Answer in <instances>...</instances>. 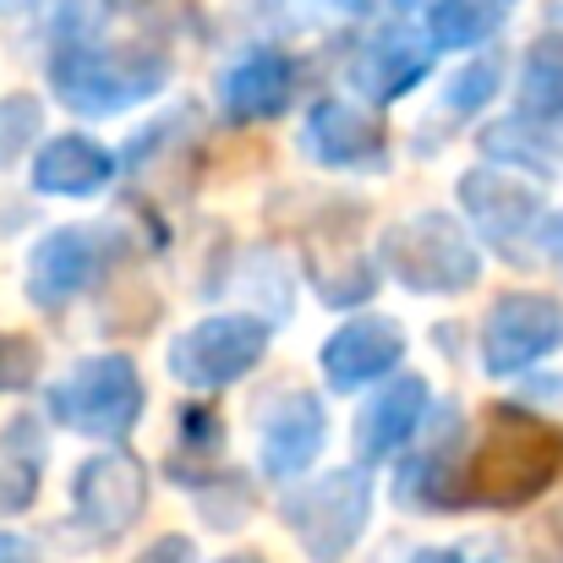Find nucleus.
I'll use <instances>...</instances> for the list:
<instances>
[{
  "label": "nucleus",
  "mask_w": 563,
  "mask_h": 563,
  "mask_svg": "<svg viewBox=\"0 0 563 563\" xmlns=\"http://www.w3.org/2000/svg\"><path fill=\"white\" fill-rule=\"evenodd\" d=\"M520 110L526 115H563V38H537L520 71Z\"/></svg>",
  "instance_id": "aec40b11"
},
{
  "label": "nucleus",
  "mask_w": 563,
  "mask_h": 563,
  "mask_svg": "<svg viewBox=\"0 0 563 563\" xmlns=\"http://www.w3.org/2000/svg\"><path fill=\"white\" fill-rule=\"evenodd\" d=\"M71 509L82 520V531H93L99 542H115L121 531H132L148 509V471L126 454V449H110V454H93L77 465L71 476Z\"/></svg>",
  "instance_id": "6e6552de"
},
{
  "label": "nucleus",
  "mask_w": 563,
  "mask_h": 563,
  "mask_svg": "<svg viewBox=\"0 0 563 563\" xmlns=\"http://www.w3.org/2000/svg\"><path fill=\"white\" fill-rule=\"evenodd\" d=\"M290 93H296V60L285 49H252L224 77V110L235 121H268L290 104Z\"/></svg>",
  "instance_id": "2eb2a0df"
},
{
  "label": "nucleus",
  "mask_w": 563,
  "mask_h": 563,
  "mask_svg": "<svg viewBox=\"0 0 563 563\" xmlns=\"http://www.w3.org/2000/svg\"><path fill=\"white\" fill-rule=\"evenodd\" d=\"M563 476V432L553 421L498 405L476 438V449H465L460 460V482H454V504H476V509H526L537 504L548 487H559Z\"/></svg>",
  "instance_id": "f257e3e1"
},
{
  "label": "nucleus",
  "mask_w": 563,
  "mask_h": 563,
  "mask_svg": "<svg viewBox=\"0 0 563 563\" xmlns=\"http://www.w3.org/2000/svg\"><path fill=\"white\" fill-rule=\"evenodd\" d=\"M219 563H263V559H252V553H235V559H219Z\"/></svg>",
  "instance_id": "7c9ffc66"
},
{
  "label": "nucleus",
  "mask_w": 563,
  "mask_h": 563,
  "mask_svg": "<svg viewBox=\"0 0 563 563\" xmlns=\"http://www.w3.org/2000/svg\"><path fill=\"white\" fill-rule=\"evenodd\" d=\"M334 5H345V11H356V16H362V11H377V0H334Z\"/></svg>",
  "instance_id": "c756f323"
},
{
  "label": "nucleus",
  "mask_w": 563,
  "mask_h": 563,
  "mask_svg": "<svg viewBox=\"0 0 563 563\" xmlns=\"http://www.w3.org/2000/svg\"><path fill=\"white\" fill-rule=\"evenodd\" d=\"M427 71H432L427 38H416V33H405V27H388V33H377L373 44L362 49V60H356V88H362L367 99H399V93H410Z\"/></svg>",
  "instance_id": "dca6fc26"
},
{
  "label": "nucleus",
  "mask_w": 563,
  "mask_h": 563,
  "mask_svg": "<svg viewBox=\"0 0 563 563\" xmlns=\"http://www.w3.org/2000/svg\"><path fill=\"white\" fill-rule=\"evenodd\" d=\"M110 176H115V154L93 137H77V132L49 137L33 159V187L44 197H93V191L110 187Z\"/></svg>",
  "instance_id": "ddd939ff"
},
{
  "label": "nucleus",
  "mask_w": 563,
  "mask_h": 563,
  "mask_svg": "<svg viewBox=\"0 0 563 563\" xmlns=\"http://www.w3.org/2000/svg\"><path fill=\"white\" fill-rule=\"evenodd\" d=\"M427 399H432V394H427V377H394L373 405L362 410V421H356L362 454H367V460H383V454H394L399 443H410L416 421L427 416Z\"/></svg>",
  "instance_id": "f3484780"
},
{
  "label": "nucleus",
  "mask_w": 563,
  "mask_h": 563,
  "mask_svg": "<svg viewBox=\"0 0 563 563\" xmlns=\"http://www.w3.org/2000/svg\"><path fill=\"white\" fill-rule=\"evenodd\" d=\"M170 77V60L148 44H121L104 49L93 38H60L55 60H49V82L55 93L82 110V115H115L143 104L148 93H159Z\"/></svg>",
  "instance_id": "f03ea898"
},
{
  "label": "nucleus",
  "mask_w": 563,
  "mask_h": 563,
  "mask_svg": "<svg viewBox=\"0 0 563 563\" xmlns=\"http://www.w3.org/2000/svg\"><path fill=\"white\" fill-rule=\"evenodd\" d=\"M399 356H405L399 323H388V318H351V323H340V329L329 334V345H323V373H329L334 388H362V383H373V377L388 373Z\"/></svg>",
  "instance_id": "f8f14e48"
},
{
  "label": "nucleus",
  "mask_w": 563,
  "mask_h": 563,
  "mask_svg": "<svg viewBox=\"0 0 563 563\" xmlns=\"http://www.w3.org/2000/svg\"><path fill=\"white\" fill-rule=\"evenodd\" d=\"M504 22V11L493 0H432L427 11V33L438 49H476L482 38H493Z\"/></svg>",
  "instance_id": "6ab92c4d"
},
{
  "label": "nucleus",
  "mask_w": 563,
  "mask_h": 563,
  "mask_svg": "<svg viewBox=\"0 0 563 563\" xmlns=\"http://www.w3.org/2000/svg\"><path fill=\"white\" fill-rule=\"evenodd\" d=\"M38 471H44L38 427H33L27 416H16V421L0 432V520H5V515H22V509L38 498Z\"/></svg>",
  "instance_id": "a211bd4d"
},
{
  "label": "nucleus",
  "mask_w": 563,
  "mask_h": 563,
  "mask_svg": "<svg viewBox=\"0 0 563 563\" xmlns=\"http://www.w3.org/2000/svg\"><path fill=\"white\" fill-rule=\"evenodd\" d=\"M307 148L334 165V170H356V165H377L383 159V121L356 110V104H318L312 121H307Z\"/></svg>",
  "instance_id": "4468645a"
},
{
  "label": "nucleus",
  "mask_w": 563,
  "mask_h": 563,
  "mask_svg": "<svg viewBox=\"0 0 563 563\" xmlns=\"http://www.w3.org/2000/svg\"><path fill=\"white\" fill-rule=\"evenodd\" d=\"M367 515H373V482L356 465L329 471V476H318V482H307L285 498V526L296 531L307 559L318 563L345 559L356 548V537L367 531Z\"/></svg>",
  "instance_id": "39448f33"
},
{
  "label": "nucleus",
  "mask_w": 563,
  "mask_h": 563,
  "mask_svg": "<svg viewBox=\"0 0 563 563\" xmlns=\"http://www.w3.org/2000/svg\"><path fill=\"white\" fill-rule=\"evenodd\" d=\"M548 531H553V542H559V553H563V504L553 509V520H548Z\"/></svg>",
  "instance_id": "c85d7f7f"
},
{
  "label": "nucleus",
  "mask_w": 563,
  "mask_h": 563,
  "mask_svg": "<svg viewBox=\"0 0 563 563\" xmlns=\"http://www.w3.org/2000/svg\"><path fill=\"white\" fill-rule=\"evenodd\" d=\"M38 126H44V110H38L33 93H5L0 99V170L27 154V143L38 137Z\"/></svg>",
  "instance_id": "412c9836"
},
{
  "label": "nucleus",
  "mask_w": 563,
  "mask_h": 563,
  "mask_svg": "<svg viewBox=\"0 0 563 563\" xmlns=\"http://www.w3.org/2000/svg\"><path fill=\"white\" fill-rule=\"evenodd\" d=\"M0 219H16V213H11V208H0ZM0 230H11V224H0Z\"/></svg>",
  "instance_id": "2f4dec72"
},
{
  "label": "nucleus",
  "mask_w": 563,
  "mask_h": 563,
  "mask_svg": "<svg viewBox=\"0 0 563 563\" xmlns=\"http://www.w3.org/2000/svg\"><path fill=\"white\" fill-rule=\"evenodd\" d=\"M115 252H121V235L110 224H60L27 257V296L55 312L71 296H82L93 279H104Z\"/></svg>",
  "instance_id": "0eeeda50"
},
{
  "label": "nucleus",
  "mask_w": 563,
  "mask_h": 563,
  "mask_svg": "<svg viewBox=\"0 0 563 563\" xmlns=\"http://www.w3.org/2000/svg\"><path fill=\"white\" fill-rule=\"evenodd\" d=\"M383 268L410 290L454 296V290L476 285L482 257H476L465 224H454L449 213H416L383 235Z\"/></svg>",
  "instance_id": "20e7f679"
},
{
  "label": "nucleus",
  "mask_w": 563,
  "mask_h": 563,
  "mask_svg": "<svg viewBox=\"0 0 563 563\" xmlns=\"http://www.w3.org/2000/svg\"><path fill=\"white\" fill-rule=\"evenodd\" d=\"M410 563H465V559L449 553V548H438V553H421V559H410Z\"/></svg>",
  "instance_id": "cd10ccee"
},
{
  "label": "nucleus",
  "mask_w": 563,
  "mask_h": 563,
  "mask_svg": "<svg viewBox=\"0 0 563 563\" xmlns=\"http://www.w3.org/2000/svg\"><path fill=\"white\" fill-rule=\"evenodd\" d=\"M38 377V345L22 334H0V394H22Z\"/></svg>",
  "instance_id": "4be33fe9"
},
{
  "label": "nucleus",
  "mask_w": 563,
  "mask_h": 563,
  "mask_svg": "<svg viewBox=\"0 0 563 563\" xmlns=\"http://www.w3.org/2000/svg\"><path fill=\"white\" fill-rule=\"evenodd\" d=\"M49 416L82 438H126L143 416V377L132 356H88L49 388Z\"/></svg>",
  "instance_id": "7ed1b4c3"
},
{
  "label": "nucleus",
  "mask_w": 563,
  "mask_h": 563,
  "mask_svg": "<svg viewBox=\"0 0 563 563\" xmlns=\"http://www.w3.org/2000/svg\"><path fill=\"white\" fill-rule=\"evenodd\" d=\"M563 340V307L553 296H537V290H520V296H504L493 312H487V329H482V362L487 373H520L542 356H553Z\"/></svg>",
  "instance_id": "1a4fd4ad"
},
{
  "label": "nucleus",
  "mask_w": 563,
  "mask_h": 563,
  "mask_svg": "<svg viewBox=\"0 0 563 563\" xmlns=\"http://www.w3.org/2000/svg\"><path fill=\"white\" fill-rule=\"evenodd\" d=\"M493 88H498V66H493V60H476L471 71H460V77L449 82V104H454V110H482V104L493 99Z\"/></svg>",
  "instance_id": "5701e85b"
},
{
  "label": "nucleus",
  "mask_w": 563,
  "mask_h": 563,
  "mask_svg": "<svg viewBox=\"0 0 563 563\" xmlns=\"http://www.w3.org/2000/svg\"><path fill=\"white\" fill-rule=\"evenodd\" d=\"M137 563H191V537H159Z\"/></svg>",
  "instance_id": "393cba45"
},
{
  "label": "nucleus",
  "mask_w": 563,
  "mask_h": 563,
  "mask_svg": "<svg viewBox=\"0 0 563 563\" xmlns=\"http://www.w3.org/2000/svg\"><path fill=\"white\" fill-rule=\"evenodd\" d=\"M268 351V323L252 312H219L191 323L187 334L170 345V373L191 388H224L246 377Z\"/></svg>",
  "instance_id": "423d86ee"
},
{
  "label": "nucleus",
  "mask_w": 563,
  "mask_h": 563,
  "mask_svg": "<svg viewBox=\"0 0 563 563\" xmlns=\"http://www.w3.org/2000/svg\"><path fill=\"white\" fill-rule=\"evenodd\" d=\"M181 443L197 449V454H208V449H219V416L213 410H187V432H181Z\"/></svg>",
  "instance_id": "b1692460"
},
{
  "label": "nucleus",
  "mask_w": 563,
  "mask_h": 563,
  "mask_svg": "<svg viewBox=\"0 0 563 563\" xmlns=\"http://www.w3.org/2000/svg\"><path fill=\"white\" fill-rule=\"evenodd\" d=\"M460 202H465L471 224L498 246H515L542 219V191L526 187L520 176H504V170H471L460 181Z\"/></svg>",
  "instance_id": "9d476101"
},
{
  "label": "nucleus",
  "mask_w": 563,
  "mask_h": 563,
  "mask_svg": "<svg viewBox=\"0 0 563 563\" xmlns=\"http://www.w3.org/2000/svg\"><path fill=\"white\" fill-rule=\"evenodd\" d=\"M0 563H38V548L16 531H0Z\"/></svg>",
  "instance_id": "a878e982"
},
{
  "label": "nucleus",
  "mask_w": 563,
  "mask_h": 563,
  "mask_svg": "<svg viewBox=\"0 0 563 563\" xmlns=\"http://www.w3.org/2000/svg\"><path fill=\"white\" fill-rule=\"evenodd\" d=\"M44 0H0V16H22V11H38Z\"/></svg>",
  "instance_id": "bb28decb"
},
{
  "label": "nucleus",
  "mask_w": 563,
  "mask_h": 563,
  "mask_svg": "<svg viewBox=\"0 0 563 563\" xmlns=\"http://www.w3.org/2000/svg\"><path fill=\"white\" fill-rule=\"evenodd\" d=\"M323 405L312 394H279L263 410V471L274 482H296L323 449Z\"/></svg>",
  "instance_id": "9b49d317"
}]
</instances>
